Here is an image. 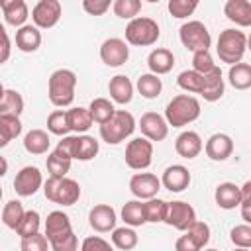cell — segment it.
<instances>
[{"label":"cell","instance_id":"6da1fadb","mask_svg":"<svg viewBox=\"0 0 251 251\" xmlns=\"http://www.w3.org/2000/svg\"><path fill=\"white\" fill-rule=\"evenodd\" d=\"M200 102L192 94H176L165 108V120L173 127H184L198 120L200 116Z\"/></svg>","mask_w":251,"mask_h":251},{"label":"cell","instance_id":"7a4b0ae2","mask_svg":"<svg viewBox=\"0 0 251 251\" xmlns=\"http://www.w3.org/2000/svg\"><path fill=\"white\" fill-rule=\"evenodd\" d=\"M75 88H76V75L71 69H57L51 73L47 82V94L53 106L65 108L71 106L75 100Z\"/></svg>","mask_w":251,"mask_h":251},{"label":"cell","instance_id":"3957f363","mask_svg":"<svg viewBox=\"0 0 251 251\" xmlns=\"http://www.w3.org/2000/svg\"><path fill=\"white\" fill-rule=\"evenodd\" d=\"M245 51H247V35L243 31L227 27L220 33L218 43H216V53L222 63H227L229 67L237 65L241 63Z\"/></svg>","mask_w":251,"mask_h":251},{"label":"cell","instance_id":"277c9868","mask_svg":"<svg viewBox=\"0 0 251 251\" xmlns=\"http://www.w3.org/2000/svg\"><path fill=\"white\" fill-rule=\"evenodd\" d=\"M43 194L47 200L61 204V206H73L80 198V184L69 176H49L43 182Z\"/></svg>","mask_w":251,"mask_h":251},{"label":"cell","instance_id":"5b68a950","mask_svg":"<svg viewBox=\"0 0 251 251\" xmlns=\"http://www.w3.org/2000/svg\"><path fill=\"white\" fill-rule=\"evenodd\" d=\"M135 129V118L127 110H116V114L100 126V137L108 145H118L129 137Z\"/></svg>","mask_w":251,"mask_h":251},{"label":"cell","instance_id":"8992f818","mask_svg":"<svg viewBox=\"0 0 251 251\" xmlns=\"http://www.w3.org/2000/svg\"><path fill=\"white\" fill-rule=\"evenodd\" d=\"M159 35H161L159 24L147 16H137L126 25V41L135 47H149L157 43Z\"/></svg>","mask_w":251,"mask_h":251},{"label":"cell","instance_id":"52a82bcc","mask_svg":"<svg viewBox=\"0 0 251 251\" xmlns=\"http://www.w3.org/2000/svg\"><path fill=\"white\" fill-rule=\"evenodd\" d=\"M178 37H180V43L184 45V49H188L192 53L210 51L212 35L208 31V27L198 20H190V22L182 24L178 29Z\"/></svg>","mask_w":251,"mask_h":251},{"label":"cell","instance_id":"ba28073f","mask_svg":"<svg viewBox=\"0 0 251 251\" xmlns=\"http://www.w3.org/2000/svg\"><path fill=\"white\" fill-rule=\"evenodd\" d=\"M153 161V141L147 137H133L126 145V165L133 171H145Z\"/></svg>","mask_w":251,"mask_h":251},{"label":"cell","instance_id":"9c48e42d","mask_svg":"<svg viewBox=\"0 0 251 251\" xmlns=\"http://www.w3.org/2000/svg\"><path fill=\"white\" fill-rule=\"evenodd\" d=\"M63 16V6L59 0H39L31 10L33 25L39 29H49L59 24Z\"/></svg>","mask_w":251,"mask_h":251},{"label":"cell","instance_id":"30bf717a","mask_svg":"<svg viewBox=\"0 0 251 251\" xmlns=\"http://www.w3.org/2000/svg\"><path fill=\"white\" fill-rule=\"evenodd\" d=\"M196 222H198L196 220V210L188 202H184V200H173V202H169V212H167L165 224L173 226L178 231H186Z\"/></svg>","mask_w":251,"mask_h":251},{"label":"cell","instance_id":"8fae6325","mask_svg":"<svg viewBox=\"0 0 251 251\" xmlns=\"http://www.w3.org/2000/svg\"><path fill=\"white\" fill-rule=\"evenodd\" d=\"M129 190L137 200H151L161 190V178L153 173H135L129 178Z\"/></svg>","mask_w":251,"mask_h":251},{"label":"cell","instance_id":"7c38bea8","mask_svg":"<svg viewBox=\"0 0 251 251\" xmlns=\"http://www.w3.org/2000/svg\"><path fill=\"white\" fill-rule=\"evenodd\" d=\"M43 184V176H41V171L37 167H22L18 173H16V178H14V190L16 194L20 196H33Z\"/></svg>","mask_w":251,"mask_h":251},{"label":"cell","instance_id":"4fadbf2b","mask_svg":"<svg viewBox=\"0 0 251 251\" xmlns=\"http://www.w3.org/2000/svg\"><path fill=\"white\" fill-rule=\"evenodd\" d=\"M100 59L108 67H122L129 59L127 41L120 37H110L100 45Z\"/></svg>","mask_w":251,"mask_h":251},{"label":"cell","instance_id":"5bb4252c","mask_svg":"<svg viewBox=\"0 0 251 251\" xmlns=\"http://www.w3.org/2000/svg\"><path fill=\"white\" fill-rule=\"evenodd\" d=\"M139 129L149 141H163L169 133V122L157 112H145L139 118Z\"/></svg>","mask_w":251,"mask_h":251},{"label":"cell","instance_id":"9a60e30c","mask_svg":"<svg viewBox=\"0 0 251 251\" xmlns=\"http://www.w3.org/2000/svg\"><path fill=\"white\" fill-rule=\"evenodd\" d=\"M116 210L110 204H96L90 208L88 212V224L94 231L98 233H106V231H114L116 229Z\"/></svg>","mask_w":251,"mask_h":251},{"label":"cell","instance_id":"2e32d148","mask_svg":"<svg viewBox=\"0 0 251 251\" xmlns=\"http://www.w3.org/2000/svg\"><path fill=\"white\" fill-rule=\"evenodd\" d=\"M73 231V226H71V220L65 212L61 210H55L51 214H47V220H45V237L49 239V243L69 235Z\"/></svg>","mask_w":251,"mask_h":251},{"label":"cell","instance_id":"e0dca14e","mask_svg":"<svg viewBox=\"0 0 251 251\" xmlns=\"http://www.w3.org/2000/svg\"><path fill=\"white\" fill-rule=\"evenodd\" d=\"M204 151L212 161H226L233 153V139L227 133H214L208 137Z\"/></svg>","mask_w":251,"mask_h":251},{"label":"cell","instance_id":"ac0fdd59","mask_svg":"<svg viewBox=\"0 0 251 251\" xmlns=\"http://www.w3.org/2000/svg\"><path fill=\"white\" fill-rule=\"evenodd\" d=\"M161 184L171 192H182L190 184V173L184 165H171L163 171Z\"/></svg>","mask_w":251,"mask_h":251},{"label":"cell","instance_id":"d6986e66","mask_svg":"<svg viewBox=\"0 0 251 251\" xmlns=\"http://www.w3.org/2000/svg\"><path fill=\"white\" fill-rule=\"evenodd\" d=\"M204 149V143H202V137L192 131V129H186L182 131L176 139H175V151L184 157V159H194L200 155V151Z\"/></svg>","mask_w":251,"mask_h":251},{"label":"cell","instance_id":"ffe728a7","mask_svg":"<svg viewBox=\"0 0 251 251\" xmlns=\"http://www.w3.org/2000/svg\"><path fill=\"white\" fill-rule=\"evenodd\" d=\"M0 8H2L6 24H10L18 29L25 25V20L29 18V8L24 0H2Z\"/></svg>","mask_w":251,"mask_h":251},{"label":"cell","instance_id":"44dd1931","mask_svg":"<svg viewBox=\"0 0 251 251\" xmlns=\"http://www.w3.org/2000/svg\"><path fill=\"white\" fill-rule=\"evenodd\" d=\"M214 200L222 210H233L235 206L241 204L243 196H241V186H237L235 182H220L216 186L214 192Z\"/></svg>","mask_w":251,"mask_h":251},{"label":"cell","instance_id":"7402d4cb","mask_svg":"<svg viewBox=\"0 0 251 251\" xmlns=\"http://www.w3.org/2000/svg\"><path fill=\"white\" fill-rule=\"evenodd\" d=\"M224 14L229 22L239 27L251 25V2L249 0H227L224 4Z\"/></svg>","mask_w":251,"mask_h":251},{"label":"cell","instance_id":"603a6c76","mask_svg":"<svg viewBox=\"0 0 251 251\" xmlns=\"http://www.w3.org/2000/svg\"><path fill=\"white\" fill-rule=\"evenodd\" d=\"M147 67H149V71H151L153 75H157V76L171 73L173 67H175V55H173V51L167 49V47H157V49H153V51L149 53V57H147Z\"/></svg>","mask_w":251,"mask_h":251},{"label":"cell","instance_id":"cb8c5ba5","mask_svg":"<svg viewBox=\"0 0 251 251\" xmlns=\"http://www.w3.org/2000/svg\"><path fill=\"white\" fill-rule=\"evenodd\" d=\"M224 90H226V84H224V76H222V69L220 67H216L212 73L204 75V86H202L200 96L206 102L220 100L224 96Z\"/></svg>","mask_w":251,"mask_h":251},{"label":"cell","instance_id":"d4e9b609","mask_svg":"<svg viewBox=\"0 0 251 251\" xmlns=\"http://www.w3.org/2000/svg\"><path fill=\"white\" fill-rule=\"evenodd\" d=\"M108 92L116 104H129L133 98V84L126 75H116L108 82Z\"/></svg>","mask_w":251,"mask_h":251},{"label":"cell","instance_id":"484cf974","mask_svg":"<svg viewBox=\"0 0 251 251\" xmlns=\"http://www.w3.org/2000/svg\"><path fill=\"white\" fill-rule=\"evenodd\" d=\"M41 45V31L39 27L31 25V24H25L24 27H20L16 31V47L24 53H33L37 51Z\"/></svg>","mask_w":251,"mask_h":251},{"label":"cell","instance_id":"4316f807","mask_svg":"<svg viewBox=\"0 0 251 251\" xmlns=\"http://www.w3.org/2000/svg\"><path fill=\"white\" fill-rule=\"evenodd\" d=\"M122 220L129 227H139V226L147 224L145 202H141V200H129V202H126L122 206Z\"/></svg>","mask_w":251,"mask_h":251},{"label":"cell","instance_id":"83f0119b","mask_svg":"<svg viewBox=\"0 0 251 251\" xmlns=\"http://www.w3.org/2000/svg\"><path fill=\"white\" fill-rule=\"evenodd\" d=\"M49 145H51V139H49V133L43 131V129H29L24 137V149L31 155H43L49 151Z\"/></svg>","mask_w":251,"mask_h":251},{"label":"cell","instance_id":"f1b7e54d","mask_svg":"<svg viewBox=\"0 0 251 251\" xmlns=\"http://www.w3.org/2000/svg\"><path fill=\"white\" fill-rule=\"evenodd\" d=\"M67 112H69L71 131H75V133H78V135H84V133L92 127L94 120H92V114H90L88 108L76 106V108H71V110H67Z\"/></svg>","mask_w":251,"mask_h":251},{"label":"cell","instance_id":"f546056e","mask_svg":"<svg viewBox=\"0 0 251 251\" xmlns=\"http://www.w3.org/2000/svg\"><path fill=\"white\" fill-rule=\"evenodd\" d=\"M227 80L235 90H247L251 88V65L249 63H237L229 67Z\"/></svg>","mask_w":251,"mask_h":251},{"label":"cell","instance_id":"4dcf8cb0","mask_svg":"<svg viewBox=\"0 0 251 251\" xmlns=\"http://www.w3.org/2000/svg\"><path fill=\"white\" fill-rule=\"evenodd\" d=\"M24 112V98L18 90L12 88H4L2 90V98H0V114H8V116H18Z\"/></svg>","mask_w":251,"mask_h":251},{"label":"cell","instance_id":"1f68e13d","mask_svg":"<svg viewBox=\"0 0 251 251\" xmlns=\"http://www.w3.org/2000/svg\"><path fill=\"white\" fill-rule=\"evenodd\" d=\"M22 133V122L18 116L0 114V147H6L14 137Z\"/></svg>","mask_w":251,"mask_h":251},{"label":"cell","instance_id":"d6a6232c","mask_svg":"<svg viewBox=\"0 0 251 251\" xmlns=\"http://www.w3.org/2000/svg\"><path fill=\"white\" fill-rule=\"evenodd\" d=\"M137 92L143 96V98H147V100H153V98H157L159 94H161V90H163V82H161V78L157 76V75H153V73H145V75H141L139 78H137Z\"/></svg>","mask_w":251,"mask_h":251},{"label":"cell","instance_id":"836d02e7","mask_svg":"<svg viewBox=\"0 0 251 251\" xmlns=\"http://www.w3.org/2000/svg\"><path fill=\"white\" fill-rule=\"evenodd\" d=\"M24 216H25V210H24L20 200H8L2 208V222H4L6 227H10L14 231L20 227Z\"/></svg>","mask_w":251,"mask_h":251},{"label":"cell","instance_id":"e575fe53","mask_svg":"<svg viewBox=\"0 0 251 251\" xmlns=\"http://www.w3.org/2000/svg\"><path fill=\"white\" fill-rule=\"evenodd\" d=\"M100 143L92 135H78L76 137V149H75V159L76 161H90L98 155Z\"/></svg>","mask_w":251,"mask_h":251},{"label":"cell","instance_id":"d590c367","mask_svg":"<svg viewBox=\"0 0 251 251\" xmlns=\"http://www.w3.org/2000/svg\"><path fill=\"white\" fill-rule=\"evenodd\" d=\"M137 241H139V237H137L135 229L129 227V226L116 227L112 231V245L118 247V249H122V251H131L137 245Z\"/></svg>","mask_w":251,"mask_h":251},{"label":"cell","instance_id":"8d00e7d4","mask_svg":"<svg viewBox=\"0 0 251 251\" xmlns=\"http://www.w3.org/2000/svg\"><path fill=\"white\" fill-rule=\"evenodd\" d=\"M47 131L53 135H61L65 137L71 131V124H69V112L67 110H53L47 116Z\"/></svg>","mask_w":251,"mask_h":251},{"label":"cell","instance_id":"74e56055","mask_svg":"<svg viewBox=\"0 0 251 251\" xmlns=\"http://www.w3.org/2000/svg\"><path fill=\"white\" fill-rule=\"evenodd\" d=\"M88 110H90V114H92V120L96 122V124H106L114 114H116V108H114V104L108 100V98H94L92 102H90V106H88Z\"/></svg>","mask_w":251,"mask_h":251},{"label":"cell","instance_id":"f35d334b","mask_svg":"<svg viewBox=\"0 0 251 251\" xmlns=\"http://www.w3.org/2000/svg\"><path fill=\"white\" fill-rule=\"evenodd\" d=\"M176 84L186 90V92H192V94H200L202 92V86H204V76L192 69L188 71H182L178 76H176Z\"/></svg>","mask_w":251,"mask_h":251},{"label":"cell","instance_id":"ab89813d","mask_svg":"<svg viewBox=\"0 0 251 251\" xmlns=\"http://www.w3.org/2000/svg\"><path fill=\"white\" fill-rule=\"evenodd\" d=\"M167 212H169V202L161 200V198H151L145 200V216H147V224H159L167 220Z\"/></svg>","mask_w":251,"mask_h":251},{"label":"cell","instance_id":"60d3db41","mask_svg":"<svg viewBox=\"0 0 251 251\" xmlns=\"http://www.w3.org/2000/svg\"><path fill=\"white\" fill-rule=\"evenodd\" d=\"M39 226H41V216L35 210H25V216L20 224V227L16 229V233L24 239V237H31L35 233H39Z\"/></svg>","mask_w":251,"mask_h":251},{"label":"cell","instance_id":"b9f144b4","mask_svg":"<svg viewBox=\"0 0 251 251\" xmlns=\"http://www.w3.org/2000/svg\"><path fill=\"white\" fill-rule=\"evenodd\" d=\"M69 169H71V159L69 157H63L57 151L47 155V173H49V176L63 178V176H67Z\"/></svg>","mask_w":251,"mask_h":251},{"label":"cell","instance_id":"7bdbcfd3","mask_svg":"<svg viewBox=\"0 0 251 251\" xmlns=\"http://www.w3.org/2000/svg\"><path fill=\"white\" fill-rule=\"evenodd\" d=\"M112 10L118 18H124V20H135L137 14L141 12V2L139 0H116L112 4Z\"/></svg>","mask_w":251,"mask_h":251},{"label":"cell","instance_id":"ee69618b","mask_svg":"<svg viewBox=\"0 0 251 251\" xmlns=\"http://www.w3.org/2000/svg\"><path fill=\"white\" fill-rule=\"evenodd\" d=\"M167 8H169V14L173 18L182 20V18L192 16V12L198 8V2L196 0H169Z\"/></svg>","mask_w":251,"mask_h":251},{"label":"cell","instance_id":"f6af8a7d","mask_svg":"<svg viewBox=\"0 0 251 251\" xmlns=\"http://www.w3.org/2000/svg\"><path fill=\"white\" fill-rule=\"evenodd\" d=\"M229 239L235 247H241V249H249L251 247V226L249 224H239V226H233L231 231H229Z\"/></svg>","mask_w":251,"mask_h":251},{"label":"cell","instance_id":"bcb514c9","mask_svg":"<svg viewBox=\"0 0 251 251\" xmlns=\"http://www.w3.org/2000/svg\"><path fill=\"white\" fill-rule=\"evenodd\" d=\"M216 67H218V65L214 63L210 51H198V53H192V71L200 73L202 76L208 75V73H212Z\"/></svg>","mask_w":251,"mask_h":251},{"label":"cell","instance_id":"7dc6e473","mask_svg":"<svg viewBox=\"0 0 251 251\" xmlns=\"http://www.w3.org/2000/svg\"><path fill=\"white\" fill-rule=\"evenodd\" d=\"M49 245V239L45 237V233H35L31 237H24L20 241V249L22 251H47Z\"/></svg>","mask_w":251,"mask_h":251},{"label":"cell","instance_id":"c3c4849f","mask_svg":"<svg viewBox=\"0 0 251 251\" xmlns=\"http://www.w3.org/2000/svg\"><path fill=\"white\" fill-rule=\"evenodd\" d=\"M186 233L200 245V249H204L210 241V226L206 222H196L190 229H186Z\"/></svg>","mask_w":251,"mask_h":251},{"label":"cell","instance_id":"681fc988","mask_svg":"<svg viewBox=\"0 0 251 251\" xmlns=\"http://www.w3.org/2000/svg\"><path fill=\"white\" fill-rule=\"evenodd\" d=\"M80 251H114V247L100 235H88L80 243Z\"/></svg>","mask_w":251,"mask_h":251},{"label":"cell","instance_id":"f907efd6","mask_svg":"<svg viewBox=\"0 0 251 251\" xmlns=\"http://www.w3.org/2000/svg\"><path fill=\"white\" fill-rule=\"evenodd\" d=\"M112 4L114 2H110V0H82V10L90 16H102L110 10Z\"/></svg>","mask_w":251,"mask_h":251},{"label":"cell","instance_id":"816d5d0a","mask_svg":"<svg viewBox=\"0 0 251 251\" xmlns=\"http://www.w3.org/2000/svg\"><path fill=\"white\" fill-rule=\"evenodd\" d=\"M76 137H78V135H65V137L57 143L55 151H57L59 155L69 157V159L73 161V159H75V149H76Z\"/></svg>","mask_w":251,"mask_h":251},{"label":"cell","instance_id":"f5cc1de1","mask_svg":"<svg viewBox=\"0 0 251 251\" xmlns=\"http://www.w3.org/2000/svg\"><path fill=\"white\" fill-rule=\"evenodd\" d=\"M49 245H51L53 251H76L78 249V239H76L75 231H71L69 235H65V237H61V239H57Z\"/></svg>","mask_w":251,"mask_h":251},{"label":"cell","instance_id":"db71d44e","mask_svg":"<svg viewBox=\"0 0 251 251\" xmlns=\"http://www.w3.org/2000/svg\"><path fill=\"white\" fill-rule=\"evenodd\" d=\"M175 251H202L200 249V245L184 231L178 239H176V243H175Z\"/></svg>","mask_w":251,"mask_h":251},{"label":"cell","instance_id":"11a10c76","mask_svg":"<svg viewBox=\"0 0 251 251\" xmlns=\"http://www.w3.org/2000/svg\"><path fill=\"white\" fill-rule=\"evenodd\" d=\"M2 33V55H0V63H6L10 57V39H8V31L4 27H0Z\"/></svg>","mask_w":251,"mask_h":251},{"label":"cell","instance_id":"9f6ffc18","mask_svg":"<svg viewBox=\"0 0 251 251\" xmlns=\"http://www.w3.org/2000/svg\"><path fill=\"white\" fill-rule=\"evenodd\" d=\"M239 208H241V218L245 220V224L251 226V198H243Z\"/></svg>","mask_w":251,"mask_h":251},{"label":"cell","instance_id":"6f0895ef","mask_svg":"<svg viewBox=\"0 0 251 251\" xmlns=\"http://www.w3.org/2000/svg\"><path fill=\"white\" fill-rule=\"evenodd\" d=\"M241 196H243V198H251V178L243 182V186H241Z\"/></svg>","mask_w":251,"mask_h":251},{"label":"cell","instance_id":"680465c9","mask_svg":"<svg viewBox=\"0 0 251 251\" xmlns=\"http://www.w3.org/2000/svg\"><path fill=\"white\" fill-rule=\"evenodd\" d=\"M247 49H249V51H251V33H249V35H247Z\"/></svg>","mask_w":251,"mask_h":251},{"label":"cell","instance_id":"91938a15","mask_svg":"<svg viewBox=\"0 0 251 251\" xmlns=\"http://www.w3.org/2000/svg\"><path fill=\"white\" fill-rule=\"evenodd\" d=\"M233 251H249V249H241V247H235Z\"/></svg>","mask_w":251,"mask_h":251},{"label":"cell","instance_id":"94428289","mask_svg":"<svg viewBox=\"0 0 251 251\" xmlns=\"http://www.w3.org/2000/svg\"><path fill=\"white\" fill-rule=\"evenodd\" d=\"M204 251H218V249H204Z\"/></svg>","mask_w":251,"mask_h":251}]
</instances>
